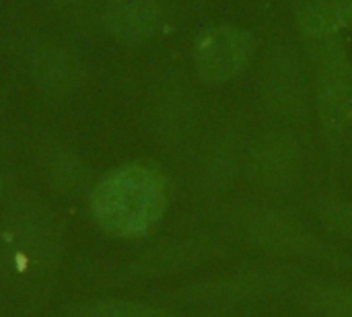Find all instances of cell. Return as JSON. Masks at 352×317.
<instances>
[{
    "label": "cell",
    "instance_id": "cell-1",
    "mask_svg": "<svg viewBox=\"0 0 352 317\" xmlns=\"http://www.w3.org/2000/svg\"><path fill=\"white\" fill-rule=\"evenodd\" d=\"M167 208V188L159 171L128 163L109 171L91 194L97 225L111 237L136 239L151 233Z\"/></svg>",
    "mask_w": 352,
    "mask_h": 317
},
{
    "label": "cell",
    "instance_id": "cell-13",
    "mask_svg": "<svg viewBox=\"0 0 352 317\" xmlns=\"http://www.w3.org/2000/svg\"><path fill=\"white\" fill-rule=\"evenodd\" d=\"M0 188H2V182H0Z\"/></svg>",
    "mask_w": 352,
    "mask_h": 317
},
{
    "label": "cell",
    "instance_id": "cell-7",
    "mask_svg": "<svg viewBox=\"0 0 352 317\" xmlns=\"http://www.w3.org/2000/svg\"><path fill=\"white\" fill-rule=\"evenodd\" d=\"M103 23L116 39L136 45L157 35L163 10L157 0H109Z\"/></svg>",
    "mask_w": 352,
    "mask_h": 317
},
{
    "label": "cell",
    "instance_id": "cell-2",
    "mask_svg": "<svg viewBox=\"0 0 352 317\" xmlns=\"http://www.w3.org/2000/svg\"><path fill=\"white\" fill-rule=\"evenodd\" d=\"M243 237L260 252L274 258H297L324 264H346L330 245L322 243L309 229L274 208H260L243 221Z\"/></svg>",
    "mask_w": 352,
    "mask_h": 317
},
{
    "label": "cell",
    "instance_id": "cell-12",
    "mask_svg": "<svg viewBox=\"0 0 352 317\" xmlns=\"http://www.w3.org/2000/svg\"><path fill=\"white\" fill-rule=\"evenodd\" d=\"M340 29H352V0H328Z\"/></svg>",
    "mask_w": 352,
    "mask_h": 317
},
{
    "label": "cell",
    "instance_id": "cell-6",
    "mask_svg": "<svg viewBox=\"0 0 352 317\" xmlns=\"http://www.w3.org/2000/svg\"><path fill=\"white\" fill-rule=\"evenodd\" d=\"M318 66V116L324 130L338 138L352 122V64L346 52H340Z\"/></svg>",
    "mask_w": 352,
    "mask_h": 317
},
{
    "label": "cell",
    "instance_id": "cell-10",
    "mask_svg": "<svg viewBox=\"0 0 352 317\" xmlns=\"http://www.w3.org/2000/svg\"><path fill=\"white\" fill-rule=\"evenodd\" d=\"M80 317H177L165 309L138 301H101L87 307Z\"/></svg>",
    "mask_w": 352,
    "mask_h": 317
},
{
    "label": "cell",
    "instance_id": "cell-5",
    "mask_svg": "<svg viewBox=\"0 0 352 317\" xmlns=\"http://www.w3.org/2000/svg\"><path fill=\"white\" fill-rule=\"evenodd\" d=\"M301 159V146L293 134L268 132L250 151L248 175L264 190H287L299 177Z\"/></svg>",
    "mask_w": 352,
    "mask_h": 317
},
{
    "label": "cell",
    "instance_id": "cell-9",
    "mask_svg": "<svg viewBox=\"0 0 352 317\" xmlns=\"http://www.w3.org/2000/svg\"><path fill=\"white\" fill-rule=\"evenodd\" d=\"M301 305L318 317H352V285L311 283L301 289Z\"/></svg>",
    "mask_w": 352,
    "mask_h": 317
},
{
    "label": "cell",
    "instance_id": "cell-11",
    "mask_svg": "<svg viewBox=\"0 0 352 317\" xmlns=\"http://www.w3.org/2000/svg\"><path fill=\"white\" fill-rule=\"evenodd\" d=\"M318 215L326 229H330L334 235L352 241V202L328 198L318 204Z\"/></svg>",
    "mask_w": 352,
    "mask_h": 317
},
{
    "label": "cell",
    "instance_id": "cell-3",
    "mask_svg": "<svg viewBox=\"0 0 352 317\" xmlns=\"http://www.w3.org/2000/svg\"><path fill=\"white\" fill-rule=\"evenodd\" d=\"M256 37L233 25H219L204 31L194 50V64L204 83L221 85L239 76L252 62Z\"/></svg>",
    "mask_w": 352,
    "mask_h": 317
},
{
    "label": "cell",
    "instance_id": "cell-8",
    "mask_svg": "<svg viewBox=\"0 0 352 317\" xmlns=\"http://www.w3.org/2000/svg\"><path fill=\"white\" fill-rule=\"evenodd\" d=\"M31 74L35 83L50 93L70 91L78 80L76 60L54 43H43L31 60Z\"/></svg>",
    "mask_w": 352,
    "mask_h": 317
},
{
    "label": "cell",
    "instance_id": "cell-4",
    "mask_svg": "<svg viewBox=\"0 0 352 317\" xmlns=\"http://www.w3.org/2000/svg\"><path fill=\"white\" fill-rule=\"evenodd\" d=\"M297 272L299 270L293 266H256L194 287L188 291V299L212 305H229L270 297L289 289L295 283Z\"/></svg>",
    "mask_w": 352,
    "mask_h": 317
}]
</instances>
